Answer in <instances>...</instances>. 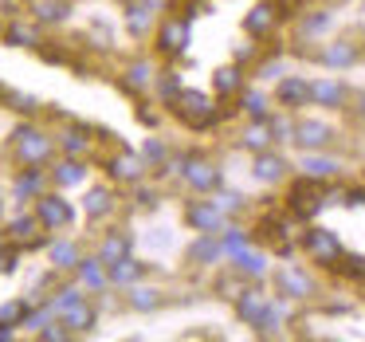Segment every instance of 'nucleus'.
Here are the masks:
<instances>
[{
    "instance_id": "f257e3e1",
    "label": "nucleus",
    "mask_w": 365,
    "mask_h": 342,
    "mask_svg": "<svg viewBox=\"0 0 365 342\" xmlns=\"http://www.w3.org/2000/svg\"><path fill=\"white\" fill-rule=\"evenodd\" d=\"M169 111L177 114V122H185L189 130H212L216 122L224 119V106L216 95H208V91H197V87H181V95L169 103Z\"/></svg>"
},
{
    "instance_id": "f03ea898",
    "label": "nucleus",
    "mask_w": 365,
    "mask_h": 342,
    "mask_svg": "<svg viewBox=\"0 0 365 342\" xmlns=\"http://www.w3.org/2000/svg\"><path fill=\"white\" fill-rule=\"evenodd\" d=\"M299 236H302V224L294 221L291 213H271V216H263V221H259L255 244H259V248H271L275 256H294Z\"/></svg>"
},
{
    "instance_id": "7ed1b4c3",
    "label": "nucleus",
    "mask_w": 365,
    "mask_h": 342,
    "mask_svg": "<svg viewBox=\"0 0 365 342\" xmlns=\"http://www.w3.org/2000/svg\"><path fill=\"white\" fill-rule=\"evenodd\" d=\"M299 248H302V256H307L310 263H318V268H330V271L338 268V260L346 256L338 232H334V228H322V224H307V228H302V236H299Z\"/></svg>"
},
{
    "instance_id": "20e7f679",
    "label": "nucleus",
    "mask_w": 365,
    "mask_h": 342,
    "mask_svg": "<svg viewBox=\"0 0 365 342\" xmlns=\"http://www.w3.org/2000/svg\"><path fill=\"white\" fill-rule=\"evenodd\" d=\"M287 213L299 224H314V216L326 213V185L310 181V177L291 181V189H287Z\"/></svg>"
},
{
    "instance_id": "39448f33",
    "label": "nucleus",
    "mask_w": 365,
    "mask_h": 342,
    "mask_svg": "<svg viewBox=\"0 0 365 342\" xmlns=\"http://www.w3.org/2000/svg\"><path fill=\"white\" fill-rule=\"evenodd\" d=\"M51 150H56L51 134H43L32 122H20V126L12 130V158H16L20 166H43V161L51 158Z\"/></svg>"
},
{
    "instance_id": "423d86ee",
    "label": "nucleus",
    "mask_w": 365,
    "mask_h": 342,
    "mask_svg": "<svg viewBox=\"0 0 365 342\" xmlns=\"http://www.w3.org/2000/svg\"><path fill=\"white\" fill-rule=\"evenodd\" d=\"M314 291H318V283L302 263H283L275 271V295H283V299L302 303V299H314Z\"/></svg>"
},
{
    "instance_id": "0eeeda50",
    "label": "nucleus",
    "mask_w": 365,
    "mask_h": 342,
    "mask_svg": "<svg viewBox=\"0 0 365 342\" xmlns=\"http://www.w3.org/2000/svg\"><path fill=\"white\" fill-rule=\"evenodd\" d=\"M185 185H189L192 193H205V197H212L216 189L224 185V169L216 166V161H208V158H200V154H189L185 158Z\"/></svg>"
},
{
    "instance_id": "6e6552de",
    "label": "nucleus",
    "mask_w": 365,
    "mask_h": 342,
    "mask_svg": "<svg viewBox=\"0 0 365 342\" xmlns=\"http://www.w3.org/2000/svg\"><path fill=\"white\" fill-rule=\"evenodd\" d=\"M279 20H287L283 4H279V0H259V4H252V9L244 12V36H252V40H271Z\"/></svg>"
},
{
    "instance_id": "1a4fd4ad",
    "label": "nucleus",
    "mask_w": 365,
    "mask_h": 342,
    "mask_svg": "<svg viewBox=\"0 0 365 342\" xmlns=\"http://www.w3.org/2000/svg\"><path fill=\"white\" fill-rule=\"evenodd\" d=\"M185 224H189L192 232H220L224 224H228V213H224L212 197L205 201V193H197V197L185 205Z\"/></svg>"
},
{
    "instance_id": "9d476101",
    "label": "nucleus",
    "mask_w": 365,
    "mask_h": 342,
    "mask_svg": "<svg viewBox=\"0 0 365 342\" xmlns=\"http://www.w3.org/2000/svg\"><path fill=\"white\" fill-rule=\"evenodd\" d=\"M32 213L40 216V224H43L48 232H59V228H71V224H75L71 201L59 197V193H40V197H36V208H32Z\"/></svg>"
},
{
    "instance_id": "9b49d317",
    "label": "nucleus",
    "mask_w": 365,
    "mask_h": 342,
    "mask_svg": "<svg viewBox=\"0 0 365 342\" xmlns=\"http://www.w3.org/2000/svg\"><path fill=\"white\" fill-rule=\"evenodd\" d=\"M275 106L279 111H291V114H299L302 106H314L310 79H302V75H283V79L275 83Z\"/></svg>"
},
{
    "instance_id": "f8f14e48",
    "label": "nucleus",
    "mask_w": 365,
    "mask_h": 342,
    "mask_svg": "<svg viewBox=\"0 0 365 342\" xmlns=\"http://www.w3.org/2000/svg\"><path fill=\"white\" fill-rule=\"evenodd\" d=\"M334 138H338V130L326 119H302L299 114V122H294V146L299 150H330Z\"/></svg>"
},
{
    "instance_id": "ddd939ff",
    "label": "nucleus",
    "mask_w": 365,
    "mask_h": 342,
    "mask_svg": "<svg viewBox=\"0 0 365 342\" xmlns=\"http://www.w3.org/2000/svg\"><path fill=\"white\" fill-rule=\"evenodd\" d=\"M299 177H310V181H334V177L341 173V161L338 158H330L326 150H302V158H299Z\"/></svg>"
},
{
    "instance_id": "4468645a",
    "label": "nucleus",
    "mask_w": 365,
    "mask_h": 342,
    "mask_svg": "<svg viewBox=\"0 0 365 342\" xmlns=\"http://www.w3.org/2000/svg\"><path fill=\"white\" fill-rule=\"evenodd\" d=\"M158 51L161 56H169V59H177V56H185L189 51V20H177V16H169V20H161V28H158Z\"/></svg>"
},
{
    "instance_id": "2eb2a0df",
    "label": "nucleus",
    "mask_w": 365,
    "mask_h": 342,
    "mask_svg": "<svg viewBox=\"0 0 365 342\" xmlns=\"http://www.w3.org/2000/svg\"><path fill=\"white\" fill-rule=\"evenodd\" d=\"M244 87H247V75H244V64H236V59L212 71V95L220 103H236Z\"/></svg>"
},
{
    "instance_id": "dca6fc26",
    "label": "nucleus",
    "mask_w": 365,
    "mask_h": 342,
    "mask_svg": "<svg viewBox=\"0 0 365 342\" xmlns=\"http://www.w3.org/2000/svg\"><path fill=\"white\" fill-rule=\"evenodd\" d=\"M287 173H291V161L283 158V154L271 146V150H259L255 154V161H252V177L259 185H279V181H287Z\"/></svg>"
},
{
    "instance_id": "f3484780",
    "label": "nucleus",
    "mask_w": 365,
    "mask_h": 342,
    "mask_svg": "<svg viewBox=\"0 0 365 342\" xmlns=\"http://www.w3.org/2000/svg\"><path fill=\"white\" fill-rule=\"evenodd\" d=\"M318 67H330V71H346V67H354L357 59H361V48H357L354 40H326L322 48H318Z\"/></svg>"
},
{
    "instance_id": "a211bd4d",
    "label": "nucleus",
    "mask_w": 365,
    "mask_h": 342,
    "mask_svg": "<svg viewBox=\"0 0 365 342\" xmlns=\"http://www.w3.org/2000/svg\"><path fill=\"white\" fill-rule=\"evenodd\" d=\"M145 158L134 150H118L110 161H106V173H110V181H122V185H138L145 177Z\"/></svg>"
},
{
    "instance_id": "6ab92c4d",
    "label": "nucleus",
    "mask_w": 365,
    "mask_h": 342,
    "mask_svg": "<svg viewBox=\"0 0 365 342\" xmlns=\"http://www.w3.org/2000/svg\"><path fill=\"white\" fill-rule=\"evenodd\" d=\"M224 256V244H220V232H197V240L189 244V252H185V260L192 263V268H212L216 260Z\"/></svg>"
},
{
    "instance_id": "aec40b11",
    "label": "nucleus",
    "mask_w": 365,
    "mask_h": 342,
    "mask_svg": "<svg viewBox=\"0 0 365 342\" xmlns=\"http://www.w3.org/2000/svg\"><path fill=\"white\" fill-rule=\"evenodd\" d=\"M310 95H314V106H326V111H341L346 106V83L334 79V75H322V79H310Z\"/></svg>"
},
{
    "instance_id": "412c9836",
    "label": "nucleus",
    "mask_w": 365,
    "mask_h": 342,
    "mask_svg": "<svg viewBox=\"0 0 365 342\" xmlns=\"http://www.w3.org/2000/svg\"><path fill=\"white\" fill-rule=\"evenodd\" d=\"M232 268H236L240 276H247L252 283H259V279L271 271V256L263 252V248H255V244H252V248H244V252L232 256Z\"/></svg>"
},
{
    "instance_id": "4be33fe9",
    "label": "nucleus",
    "mask_w": 365,
    "mask_h": 342,
    "mask_svg": "<svg viewBox=\"0 0 365 342\" xmlns=\"http://www.w3.org/2000/svg\"><path fill=\"white\" fill-rule=\"evenodd\" d=\"M267 303H271L267 291H259V287H247V291L240 295L232 307H236V318H240L244 326H259V318H263V311H267Z\"/></svg>"
},
{
    "instance_id": "5701e85b",
    "label": "nucleus",
    "mask_w": 365,
    "mask_h": 342,
    "mask_svg": "<svg viewBox=\"0 0 365 342\" xmlns=\"http://www.w3.org/2000/svg\"><path fill=\"white\" fill-rule=\"evenodd\" d=\"M153 20H158V4H153V0H130L126 4V32L134 36V40H145Z\"/></svg>"
},
{
    "instance_id": "b1692460",
    "label": "nucleus",
    "mask_w": 365,
    "mask_h": 342,
    "mask_svg": "<svg viewBox=\"0 0 365 342\" xmlns=\"http://www.w3.org/2000/svg\"><path fill=\"white\" fill-rule=\"evenodd\" d=\"M236 103H240V114H244L247 122H267L271 114H275L271 111V99L263 95V87H244Z\"/></svg>"
},
{
    "instance_id": "393cba45",
    "label": "nucleus",
    "mask_w": 365,
    "mask_h": 342,
    "mask_svg": "<svg viewBox=\"0 0 365 342\" xmlns=\"http://www.w3.org/2000/svg\"><path fill=\"white\" fill-rule=\"evenodd\" d=\"M114 205H118V197H114V189H106V185H95V189H87V197H83V213H87L91 221L110 216Z\"/></svg>"
},
{
    "instance_id": "a878e982",
    "label": "nucleus",
    "mask_w": 365,
    "mask_h": 342,
    "mask_svg": "<svg viewBox=\"0 0 365 342\" xmlns=\"http://www.w3.org/2000/svg\"><path fill=\"white\" fill-rule=\"evenodd\" d=\"M106 276H110L114 287H130V283H138V279L145 276V263L134 260V256H122V260L106 263Z\"/></svg>"
},
{
    "instance_id": "bb28decb",
    "label": "nucleus",
    "mask_w": 365,
    "mask_h": 342,
    "mask_svg": "<svg viewBox=\"0 0 365 342\" xmlns=\"http://www.w3.org/2000/svg\"><path fill=\"white\" fill-rule=\"evenodd\" d=\"M51 181L59 185V189H75V185L87 181V166H83V158H63L51 166Z\"/></svg>"
},
{
    "instance_id": "cd10ccee",
    "label": "nucleus",
    "mask_w": 365,
    "mask_h": 342,
    "mask_svg": "<svg viewBox=\"0 0 365 342\" xmlns=\"http://www.w3.org/2000/svg\"><path fill=\"white\" fill-rule=\"evenodd\" d=\"M67 323V331L71 334H87V331H95V323H98V315H95V307H91L87 299H79V303H71V307L59 315Z\"/></svg>"
},
{
    "instance_id": "c85d7f7f",
    "label": "nucleus",
    "mask_w": 365,
    "mask_h": 342,
    "mask_svg": "<svg viewBox=\"0 0 365 342\" xmlns=\"http://www.w3.org/2000/svg\"><path fill=\"white\" fill-rule=\"evenodd\" d=\"M12 193H16L20 201H28V197H40L43 193V166H24L16 173V181H12Z\"/></svg>"
},
{
    "instance_id": "c756f323",
    "label": "nucleus",
    "mask_w": 365,
    "mask_h": 342,
    "mask_svg": "<svg viewBox=\"0 0 365 342\" xmlns=\"http://www.w3.org/2000/svg\"><path fill=\"white\" fill-rule=\"evenodd\" d=\"M271 146H275V138H271L267 122H247V126L240 130V150L259 154V150H271Z\"/></svg>"
},
{
    "instance_id": "7c9ffc66",
    "label": "nucleus",
    "mask_w": 365,
    "mask_h": 342,
    "mask_svg": "<svg viewBox=\"0 0 365 342\" xmlns=\"http://www.w3.org/2000/svg\"><path fill=\"white\" fill-rule=\"evenodd\" d=\"M161 303H165V291H161V287H150V283H142V279H138V283H130V307L134 311H158Z\"/></svg>"
},
{
    "instance_id": "2f4dec72",
    "label": "nucleus",
    "mask_w": 365,
    "mask_h": 342,
    "mask_svg": "<svg viewBox=\"0 0 365 342\" xmlns=\"http://www.w3.org/2000/svg\"><path fill=\"white\" fill-rule=\"evenodd\" d=\"M153 83H158L153 64H150V59H134V64L126 67V79H122V87H126V91H150Z\"/></svg>"
},
{
    "instance_id": "473e14b6",
    "label": "nucleus",
    "mask_w": 365,
    "mask_h": 342,
    "mask_svg": "<svg viewBox=\"0 0 365 342\" xmlns=\"http://www.w3.org/2000/svg\"><path fill=\"white\" fill-rule=\"evenodd\" d=\"M43 224H40V216H16V221L9 224V232H12V244H20V248H36L40 244V236H36V232H40Z\"/></svg>"
},
{
    "instance_id": "72a5a7b5",
    "label": "nucleus",
    "mask_w": 365,
    "mask_h": 342,
    "mask_svg": "<svg viewBox=\"0 0 365 342\" xmlns=\"http://www.w3.org/2000/svg\"><path fill=\"white\" fill-rule=\"evenodd\" d=\"M212 287H216V295H220V299H232V303H236L240 295H244L247 287H252V279L240 276L236 268H228L224 276H216V283H212Z\"/></svg>"
},
{
    "instance_id": "f704fd0d",
    "label": "nucleus",
    "mask_w": 365,
    "mask_h": 342,
    "mask_svg": "<svg viewBox=\"0 0 365 342\" xmlns=\"http://www.w3.org/2000/svg\"><path fill=\"white\" fill-rule=\"evenodd\" d=\"M75 271H79V283L91 287V291H103V287L110 283V276H106V263L98 260V256H95V260H79V268H75Z\"/></svg>"
},
{
    "instance_id": "c9c22d12",
    "label": "nucleus",
    "mask_w": 365,
    "mask_h": 342,
    "mask_svg": "<svg viewBox=\"0 0 365 342\" xmlns=\"http://www.w3.org/2000/svg\"><path fill=\"white\" fill-rule=\"evenodd\" d=\"M91 130L87 126H71V130H63V134H59V150L67 154V158H83V154L91 150Z\"/></svg>"
},
{
    "instance_id": "e433bc0d",
    "label": "nucleus",
    "mask_w": 365,
    "mask_h": 342,
    "mask_svg": "<svg viewBox=\"0 0 365 342\" xmlns=\"http://www.w3.org/2000/svg\"><path fill=\"white\" fill-rule=\"evenodd\" d=\"M220 244H224V256H236V252H244V248H252L255 236L247 228H240V224H224V228H220Z\"/></svg>"
},
{
    "instance_id": "4c0bfd02",
    "label": "nucleus",
    "mask_w": 365,
    "mask_h": 342,
    "mask_svg": "<svg viewBox=\"0 0 365 342\" xmlns=\"http://www.w3.org/2000/svg\"><path fill=\"white\" fill-rule=\"evenodd\" d=\"M294 122H299V114L283 111V114H271L267 126H271V138H275V146H294Z\"/></svg>"
},
{
    "instance_id": "58836bf2",
    "label": "nucleus",
    "mask_w": 365,
    "mask_h": 342,
    "mask_svg": "<svg viewBox=\"0 0 365 342\" xmlns=\"http://www.w3.org/2000/svg\"><path fill=\"white\" fill-rule=\"evenodd\" d=\"M48 260H51V268H79V248L71 244V240H56V244H48Z\"/></svg>"
},
{
    "instance_id": "ea45409f",
    "label": "nucleus",
    "mask_w": 365,
    "mask_h": 342,
    "mask_svg": "<svg viewBox=\"0 0 365 342\" xmlns=\"http://www.w3.org/2000/svg\"><path fill=\"white\" fill-rule=\"evenodd\" d=\"M4 40L12 44V48H40V28L36 24H9L4 28Z\"/></svg>"
},
{
    "instance_id": "a19ab883",
    "label": "nucleus",
    "mask_w": 365,
    "mask_h": 342,
    "mask_svg": "<svg viewBox=\"0 0 365 342\" xmlns=\"http://www.w3.org/2000/svg\"><path fill=\"white\" fill-rule=\"evenodd\" d=\"M122 256H130V236L126 232H110V236L98 244V260L114 263V260H122Z\"/></svg>"
},
{
    "instance_id": "79ce46f5",
    "label": "nucleus",
    "mask_w": 365,
    "mask_h": 342,
    "mask_svg": "<svg viewBox=\"0 0 365 342\" xmlns=\"http://www.w3.org/2000/svg\"><path fill=\"white\" fill-rule=\"evenodd\" d=\"M67 12H71L67 0H36V20L40 24H59V20H67Z\"/></svg>"
},
{
    "instance_id": "37998d69",
    "label": "nucleus",
    "mask_w": 365,
    "mask_h": 342,
    "mask_svg": "<svg viewBox=\"0 0 365 342\" xmlns=\"http://www.w3.org/2000/svg\"><path fill=\"white\" fill-rule=\"evenodd\" d=\"M326 28H330V9H314V12H302L299 20V36H322Z\"/></svg>"
},
{
    "instance_id": "c03bdc74",
    "label": "nucleus",
    "mask_w": 365,
    "mask_h": 342,
    "mask_svg": "<svg viewBox=\"0 0 365 342\" xmlns=\"http://www.w3.org/2000/svg\"><path fill=\"white\" fill-rule=\"evenodd\" d=\"M212 201H216V205H220L228 216H236V213H244V208H247V197H244V193H236V189H224V185L212 193Z\"/></svg>"
},
{
    "instance_id": "a18cd8bd",
    "label": "nucleus",
    "mask_w": 365,
    "mask_h": 342,
    "mask_svg": "<svg viewBox=\"0 0 365 342\" xmlns=\"http://www.w3.org/2000/svg\"><path fill=\"white\" fill-rule=\"evenodd\" d=\"M283 75H287V64L279 56L275 59H259V67H255V79L259 83H279Z\"/></svg>"
},
{
    "instance_id": "49530a36",
    "label": "nucleus",
    "mask_w": 365,
    "mask_h": 342,
    "mask_svg": "<svg viewBox=\"0 0 365 342\" xmlns=\"http://www.w3.org/2000/svg\"><path fill=\"white\" fill-rule=\"evenodd\" d=\"M28 315V299H12V303H0V323L4 326H20Z\"/></svg>"
},
{
    "instance_id": "de8ad7c7",
    "label": "nucleus",
    "mask_w": 365,
    "mask_h": 342,
    "mask_svg": "<svg viewBox=\"0 0 365 342\" xmlns=\"http://www.w3.org/2000/svg\"><path fill=\"white\" fill-rule=\"evenodd\" d=\"M158 95H161V103H165V106L181 95V79H177V71H161L158 75Z\"/></svg>"
},
{
    "instance_id": "09e8293b",
    "label": "nucleus",
    "mask_w": 365,
    "mask_h": 342,
    "mask_svg": "<svg viewBox=\"0 0 365 342\" xmlns=\"http://www.w3.org/2000/svg\"><path fill=\"white\" fill-rule=\"evenodd\" d=\"M79 299H83V287H63V291L51 299V311H56V315H63V311L71 307V303H79Z\"/></svg>"
},
{
    "instance_id": "8fccbe9b",
    "label": "nucleus",
    "mask_w": 365,
    "mask_h": 342,
    "mask_svg": "<svg viewBox=\"0 0 365 342\" xmlns=\"http://www.w3.org/2000/svg\"><path fill=\"white\" fill-rule=\"evenodd\" d=\"M36 334H40L43 342H63V338H71V331H67V323H43Z\"/></svg>"
},
{
    "instance_id": "3c124183",
    "label": "nucleus",
    "mask_w": 365,
    "mask_h": 342,
    "mask_svg": "<svg viewBox=\"0 0 365 342\" xmlns=\"http://www.w3.org/2000/svg\"><path fill=\"white\" fill-rule=\"evenodd\" d=\"M142 158H145V166H161V161H165V146H161L158 138H145Z\"/></svg>"
},
{
    "instance_id": "603ef678",
    "label": "nucleus",
    "mask_w": 365,
    "mask_h": 342,
    "mask_svg": "<svg viewBox=\"0 0 365 342\" xmlns=\"http://www.w3.org/2000/svg\"><path fill=\"white\" fill-rule=\"evenodd\" d=\"M9 103H12V111H20V114H32V111H40V103H36L32 95H16V91H9Z\"/></svg>"
},
{
    "instance_id": "864d4df0",
    "label": "nucleus",
    "mask_w": 365,
    "mask_h": 342,
    "mask_svg": "<svg viewBox=\"0 0 365 342\" xmlns=\"http://www.w3.org/2000/svg\"><path fill=\"white\" fill-rule=\"evenodd\" d=\"M259 44H263V40H252V36H247V44H240V48L232 51V59H236V64H247V59H255Z\"/></svg>"
},
{
    "instance_id": "5fc2aeb1",
    "label": "nucleus",
    "mask_w": 365,
    "mask_h": 342,
    "mask_svg": "<svg viewBox=\"0 0 365 342\" xmlns=\"http://www.w3.org/2000/svg\"><path fill=\"white\" fill-rule=\"evenodd\" d=\"M138 205H142V208H153V205H158V193L145 189V185H138Z\"/></svg>"
},
{
    "instance_id": "6e6d98bb",
    "label": "nucleus",
    "mask_w": 365,
    "mask_h": 342,
    "mask_svg": "<svg viewBox=\"0 0 365 342\" xmlns=\"http://www.w3.org/2000/svg\"><path fill=\"white\" fill-rule=\"evenodd\" d=\"M357 111H361V119H365V91H361V99H357Z\"/></svg>"
}]
</instances>
